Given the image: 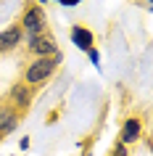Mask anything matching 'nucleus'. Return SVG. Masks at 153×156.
Returning a JSON list of instances; mask_svg holds the SVG:
<instances>
[{
	"label": "nucleus",
	"instance_id": "nucleus-1",
	"mask_svg": "<svg viewBox=\"0 0 153 156\" xmlns=\"http://www.w3.org/2000/svg\"><path fill=\"white\" fill-rule=\"evenodd\" d=\"M56 61H58V58H56ZM56 61H48V58L34 61V64L26 69V82H42L45 77H50L53 69H56Z\"/></svg>",
	"mask_w": 153,
	"mask_h": 156
},
{
	"label": "nucleus",
	"instance_id": "nucleus-5",
	"mask_svg": "<svg viewBox=\"0 0 153 156\" xmlns=\"http://www.w3.org/2000/svg\"><path fill=\"white\" fill-rule=\"evenodd\" d=\"M19 37H21V32H19L16 27H11V29H5V32H0V50L13 48V45L19 42Z\"/></svg>",
	"mask_w": 153,
	"mask_h": 156
},
{
	"label": "nucleus",
	"instance_id": "nucleus-10",
	"mask_svg": "<svg viewBox=\"0 0 153 156\" xmlns=\"http://www.w3.org/2000/svg\"><path fill=\"white\" fill-rule=\"evenodd\" d=\"M40 3H45V0H40Z\"/></svg>",
	"mask_w": 153,
	"mask_h": 156
},
{
	"label": "nucleus",
	"instance_id": "nucleus-2",
	"mask_svg": "<svg viewBox=\"0 0 153 156\" xmlns=\"http://www.w3.org/2000/svg\"><path fill=\"white\" fill-rule=\"evenodd\" d=\"M71 42L82 50H92V32H87L85 27H74L71 29Z\"/></svg>",
	"mask_w": 153,
	"mask_h": 156
},
{
	"label": "nucleus",
	"instance_id": "nucleus-7",
	"mask_svg": "<svg viewBox=\"0 0 153 156\" xmlns=\"http://www.w3.org/2000/svg\"><path fill=\"white\" fill-rule=\"evenodd\" d=\"M16 130V116L11 111H0V132H11Z\"/></svg>",
	"mask_w": 153,
	"mask_h": 156
},
{
	"label": "nucleus",
	"instance_id": "nucleus-9",
	"mask_svg": "<svg viewBox=\"0 0 153 156\" xmlns=\"http://www.w3.org/2000/svg\"><path fill=\"white\" fill-rule=\"evenodd\" d=\"M58 3H61V5H77L79 0H58Z\"/></svg>",
	"mask_w": 153,
	"mask_h": 156
},
{
	"label": "nucleus",
	"instance_id": "nucleus-8",
	"mask_svg": "<svg viewBox=\"0 0 153 156\" xmlns=\"http://www.w3.org/2000/svg\"><path fill=\"white\" fill-rule=\"evenodd\" d=\"M13 98H16L19 106H29V93H26L21 85H16V87H13Z\"/></svg>",
	"mask_w": 153,
	"mask_h": 156
},
{
	"label": "nucleus",
	"instance_id": "nucleus-4",
	"mask_svg": "<svg viewBox=\"0 0 153 156\" xmlns=\"http://www.w3.org/2000/svg\"><path fill=\"white\" fill-rule=\"evenodd\" d=\"M29 45H32L34 53H53L56 50V42L50 37H29Z\"/></svg>",
	"mask_w": 153,
	"mask_h": 156
},
{
	"label": "nucleus",
	"instance_id": "nucleus-3",
	"mask_svg": "<svg viewBox=\"0 0 153 156\" xmlns=\"http://www.w3.org/2000/svg\"><path fill=\"white\" fill-rule=\"evenodd\" d=\"M24 27L29 29V37H37V32L42 29V13H40V8H29V11H26Z\"/></svg>",
	"mask_w": 153,
	"mask_h": 156
},
{
	"label": "nucleus",
	"instance_id": "nucleus-6",
	"mask_svg": "<svg viewBox=\"0 0 153 156\" xmlns=\"http://www.w3.org/2000/svg\"><path fill=\"white\" fill-rule=\"evenodd\" d=\"M137 135H140V124H137V119H127L124 132H121V143H132Z\"/></svg>",
	"mask_w": 153,
	"mask_h": 156
}]
</instances>
